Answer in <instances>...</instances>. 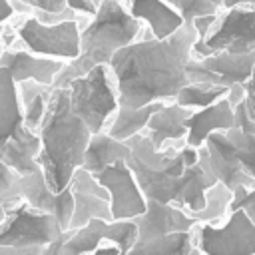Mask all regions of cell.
I'll use <instances>...</instances> for the list:
<instances>
[{"mask_svg":"<svg viewBox=\"0 0 255 255\" xmlns=\"http://www.w3.org/2000/svg\"><path fill=\"white\" fill-rule=\"evenodd\" d=\"M137 227L135 241H147L175 231H189L199 221L193 219L185 209H179L171 203H159L155 199H145V211L133 217Z\"/></svg>","mask_w":255,"mask_h":255,"instance_id":"obj_15","label":"cell"},{"mask_svg":"<svg viewBox=\"0 0 255 255\" xmlns=\"http://www.w3.org/2000/svg\"><path fill=\"white\" fill-rule=\"evenodd\" d=\"M52 86H44L36 80H22L16 84V96H18V102H20V108L28 106L36 96H40L42 92L50 90Z\"/></svg>","mask_w":255,"mask_h":255,"instance_id":"obj_32","label":"cell"},{"mask_svg":"<svg viewBox=\"0 0 255 255\" xmlns=\"http://www.w3.org/2000/svg\"><path fill=\"white\" fill-rule=\"evenodd\" d=\"M66 235H68V231H66L60 239H56V241H52L50 245H46V247L42 249V253H40V255H60V249H62V243H64Z\"/></svg>","mask_w":255,"mask_h":255,"instance_id":"obj_41","label":"cell"},{"mask_svg":"<svg viewBox=\"0 0 255 255\" xmlns=\"http://www.w3.org/2000/svg\"><path fill=\"white\" fill-rule=\"evenodd\" d=\"M50 92H52V88H50V90H46V92H42V94H40V96H36L28 106H24V108H22L24 126H26L30 131H34V133H38L40 124H42V120H44V114H46V108H48Z\"/></svg>","mask_w":255,"mask_h":255,"instance_id":"obj_29","label":"cell"},{"mask_svg":"<svg viewBox=\"0 0 255 255\" xmlns=\"http://www.w3.org/2000/svg\"><path fill=\"white\" fill-rule=\"evenodd\" d=\"M231 201V191L223 185V183H215L205 191V207L201 211L189 213L193 219H197L199 223H217L229 207Z\"/></svg>","mask_w":255,"mask_h":255,"instance_id":"obj_26","label":"cell"},{"mask_svg":"<svg viewBox=\"0 0 255 255\" xmlns=\"http://www.w3.org/2000/svg\"><path fill=\"white\" fill-rule=\"evenodd\" d=\"M118 2H122V0H118Z\"/></svg>","mask_w":255,"mask_h":255,"instance_id":"obj_48","label":"cell"},{"mask_svg":"<svg viewBox=\"0 0 255 255\" xmlns=\"http://www.w3.org/2000/svg\"><path fill=\"white\" fill-rule=\"evenodd\" d=\"M255 66V50L247 54L217 52L207 58L193 60L185 64L187 82H205L229 88L231 84H245Z\"/></svg>","mask_w":255,"mask_h":255,"instance_id":"obj_12","label":"cell"},{"mask_svg":"<svg viewBox=\"0 0 255 255\" xmlns=\"http://www.w3.org/2000/svg\"><path fill=\"white\" fill-rule=\"evenodd\" d=\"M14 14L12 6H10V0H0V22H4L6 18H10Z\"/></svg>","mask_w":255,"mask_h":255,"instance_id":"obj_43","label":"cell"},{"mask_svg":"<svg viewBox=\"0 0 255 255\" xmlns=\"http://www.w3.org/2000/svg\"><path fill=\"white\" fill-rule=\"evenodd\" d=\"M129 14L135 20H145L147 26L151 28L153 38L157 40L169 38L173 32H177L183 26L179 12L173 6H169L165 0H131Z\"/></svg>","mask_w":255,"mask_h":255,"instance_id":"obj_20","label":"cell"},{"mask_svg":"<svg viewBox=\"0 0 255 255\" xmlns=\"http://www.w3.org/2000/svg\"><path fill=\"white\" fill-rule=\"evenodd\" d=\"M139 36V22L118 2V0H100L94 20L80 32V54L74 60H68L62 70L56 74L52 88H68V84L96 66H108L112 56L135 42Z\"/></svg>","mask_w":255,"mask_h":255,"instance_id":"obj_3","label":"cell"},{"mask_svg":"<svg viewBox=\"0 0 255 255\" xmlns=\"http://www.w3.org/2000/svg\"><path fill=\"white\" fill-rule=\"evenodd\" d=\"M187 255H203V253H201V251H199V249H197V247L193 245V249H191V251H189Z\"/></svg>","mask_w":255,"mask_h":255,"instance_id":"obj_45","label":"cell"},{"mask_svg":"<svg viewBox=\"0 0 255 255\" xmlns=\"http://www.w3.org/2000/svg\"><path fill=\"white\" fill-rule=\"evenodd\" d=\"M165 2H167V0H165Z\"/></svg>","mask_w":255,"mask_h":255,"instance_id":"obj_50","label":"cell"},{"mask_svg":"<svg viewBox=\"0 0 255 255\" xmlns=\"http://www.w3.org/2000/svg\"><path fill=\"white\" fill-rule=\"evenodd\" d=\"M96 179L110 193V211L114 221L133 219L145 211V197L124 159L104 167L96 173Z\"/></svg>","mask_w":255,"mask_h":255,"instance_id":"obj_13","label":"cell"},{"mask_svg":"<svg viewBox=\"0 0 255 255\" xmlns=\"http://www.w3.org/2000/svg\"><path fill=\"white\" fill-rule=\"evenodd\" d=\"M235 126V112L225 100H217L215 104L191 112V116L185 120L187 135L185 145L189 147H201L205 143V137L213 131H227Z\"/></svg>","mask_w":255,"mask_h":255,"instance_id":"obj_17","label":"cell"},{"mask_svg":"<svg viewBox=\"0 0 255 255\" xmlns=\"http://www.w3.org/2000/svg\"><path fill=\"white\" fill-rule=\"evenodd\" d=\"M209 2H213L217 8H221V6H223V0H209Z\"/></svg>","mask_w":255,"mask_h":255,"instance_id":"obj_46","label":"cell"},{"mask_svg":"<svg viewBox=\"0 0 255 255\" xmlns=\"http://www.w3.org/2000/svg\"><path fill=\"white\" fill-rule=\"evenodd\" d=\"M66 233L50 213L30 207L22 197L4 207L0 221V245L10 247H46Z\"/></svg>","mask_w":255,"mask_h":255,"instance_id":"obj_7","label":"cell"},{"mask_svg":"<svg viewBox=\"0 0 255 255\" xmlns=\"http://www.w3.org/2000/svg\"><path fill=\"white\" fill-rule=\"evenodd\" d=\"M18 195L34 209L50 213L58 219V223L62 225V229L68 231V223L72 217V209H74V197H72V189L70 185L60 191L54 193L46 179L42 169H36L28 175H20L18 177Z\"/></svg>","mask_w":255,"mask_h":255,"instance_id":"obj_14","label":"cell"},{"mask_svg":"<svg viewBox=\"0 0 255 255\" xmlns=\"http://www.w3.org/2000/svg\"><path fill=\"white\" fill-rule=\"evenodd\" d=\"M18 177L20 175L12 167H8L6 163L0 161V217L4 215L6 203L20 197L18 195Z\"/></svg>","mask_w":255,"mask_h":255,"instance_id":"obj_31","label":"cell"},{"mask_svg":"<svg viewBox=\"0 0 255 255\" xmlns=\"http://www.w3.org/2000/svg\"><path fill=\"white\" fill-rule=\"evenodd\" d=\"M137 239V227L133 219L124 221H104L90 219L84 227L70 231L62 243L60 255H90L102 243H114L122 255L129 251V247Z\"/></svg>","mask_w":255,"mask_h":255,"instance_id":"obj_10","label":"cell"},{"mask_svg":"<svg viewBox=\"0 0 255 255\" xmlns=\"http://www.w3.org/2000/svg\"><path fill=\"white\" fill-rule=\"evenodd\" d=\"M193 110L183 108L175 102H165L149 120H147V137L155 149H163L165 143L183 139L187 135L185 120L191 116Z\"/></svg>","mask_w":255,"mask_h":255,"instance_id":"obj_19","label":"cell"},{"mask_svg":"<svg viewBox=\"0 0 255 255\" xmlns=\"http://www.w3.org/2000/svg\"><path fill=\"white\" fill-rule=\"evenodd\" d=\"M225 100H227V102H229V106L235 110V108L245 100V88H243V84H231V86L227 88Z\"/></svg>","mask_w":255,"mask_h":255,"instance_id":"obj_39","label":"cell"},{"mask_svg":"<svg viewBox=\"0 0 255 255\" xmlns=\"http://www.w3.org/2000/svg\"><path fill=\"white\" fill-rule=\"evenodd\" d=\"M18 36L28 46V50L38 56L74 60L80 54V30L76 20L48 26L36 18H28L20 26Z\"/></svg>","mask_w":255,"mask_h":255,"instance_id":"obj_11","label":"cell"},{"mask_svg":"<svg viewBox=\"0 0 255 255\" xmlns=\"http://www.w3.org/2000/svg\"><path fill=\"white\" fill-rule=\"evenodd\" d=\"M195 40L193 26L183 24L169 38L135 40L120 48L108 64L116 78L118 106L139 108L173 100L187 84L185 64Z\"/></svg>","mask_w":255,"mask_h":255,"instance_id":"obj_1","label":"cell"},{"mask_svg":"<svg viewBox=\"0 0 255 255\" xmlns=\"http://www.w3.org/2000/svg\"><path fill=\"white\" fill-rule=\"evenodd\" d=\"M0 56H2V50H0Z\"/></svg>","mask_w":255,"mask_h":255,"instance_id":"obj_47","label":"cell"},{"mask_svg":"<svg viewBox=\"0 0 255 255\" xmlns=\"http://www.w3.org/2000/svg\"><path fill=\"white\" fill-rule=\"evenodd\" d=\"M129 157V145L126 141L114 139L108 131H98L92 133L86 153H84V163L82 167L90 173H100L104 167L116 163V161H126Z\"/></svg>","mask_w":255,"mask_h":255,"instance_id":"obj_21","label":"cell"},{"mask_svg":"<svg viewBox=\"0 0 255 255\" xmlns=\"http://www.w3.org/2000/svg\"><path fill=\"white\" fill-rule=\"evenodd\" d=\"M205 149H207V161L209 167L219 183H223L229 191H233L237 185L255 187V179L247 175L237 159L233 143L227 139L225 131H213L205 137Z\"/></svg>","mask_w":255,"mask_h":255,"instance_id":"obj_16","label":"cell"},{"mask_svg":"<svg viewBox=\"0 0 255 255\" xmlns=\"http://www.w3.org/2000/svg\"><path fill=\"white\" fill-rule=\"evenodd\" d=\"M38 151L40 137L24 126L16 82L6 68H0V161L18 175H28L40 169L36 163Z\"/></svg>","mask_w":255,"mask_h":255,"instance_id":"obj_5","label":"cell"},{"mask_svg":"<svg viewBox=\"0 0 255 255\" xmlns=\"http://www.w3.org/2000/svg\"><path fill=\"white\" fill-rule=\"evenodd\" d=\"M233 6H251V8H255V0H223V8H233Z\"/></svg>","mask_w":255,"mask_h":255,"instance_id":"obj_44","label":"cell"},{"mask_svg":"<svg viewBox=\"0 0 255 255\" xmlns=\"http://www.w3.org/2000/svg\"><path fill=\"white\" fill-rule=\"evenodd\" d=\"M193 245L203 255H255V223L243 211H231L223 225L197 223Z\"/></svg>","mask_w":255,"mask_h":255,"instance_id":"obj_9","label":"cell"},{"mask_svg":"<svg viewBox=\"0 0 255 255\" xmlns=\"http://www.w3.org/2000/svg\"><path fill=\"white\" fill-rule=\"evenodd\" d=\"M70 108L92 133L104 129L108 118L118 110V92L110 82L108 66H96L68 84Z\"/></svg>","mask_w":255,"mask_h":255,"instance_id":"obj_6","label":"cell"},{"mask_svg":"<svg viewBox=\"0 0 255 255\" xmlns=\"http://www.w3.org/2000/svg\"><path fill=\"white\" fill-rule=\"evenodd\" d=\"M165 102H153V104H145L139 108H131V106H118L116 110V118L112 122V126L108 128V133L114 139L126 141L131 135L139 133L141 129H145L147 120L163 106Z\"/></svg>","mask_w":255,"mask_h":255,"instance_id":"obj_22","label":"cell"},{"mask_svg":"<svg viewBox=\"0 0 255 255\" xmlns=\"http://www.w3.org/2000/svg\"><path fill=\"white\" fill-rule=\"evenodd\" d=\"M76 18V12L72 8H64L60 12H44V10H36V20L42 22V24H60V22H68V20H74Z\"/></svg>","mask_w":255,"mask_h":255,"instance_id":"obj_33","label":"cell"},{"mask_svg":"<svg viewBox=\"0 0 255 255\" xmlns=\"http://www.w3.org/2000/svg\"><path fill=\"white\" fill-rule=\"evenodd\" d=\"M100 0H66V6L72 8L74 12H84L90 16H96Z\"/></svg>","mask_w":255,"mask_h":255,"instance_id":"obj_38","label":"cell"},{"mask_svg":"<svg viewBox=\"0 0 255 255\" xmlns=\"http://www.w3.org/2000/svg\"><path fill=\"white\" fill-rule=\"evenodd\" d=\"M227 139L233 143L235 147V153H237V159L243 167V171L247 175H251L255 179V135L251 133H243L239 128H231L225 131Z\"/></svg>","mask_w":255,"mask_h":255,"instance_id":"obj_27","label":"cell"},{"mask_svg":"<svg viewBox=\"0 0 255 255\" xmlns=\"http://www.w3.org/2000/svg\"><path fill=\"white\" fill-rule=\"evenodd\" d=\"M90 255H122L120 249L114 243H102L98 249H94Z\"/></svg>","mask_w":255,"mask_h":255,"instance_id":"obj_42","label":"cell"},{"mask_svg":"<svg viewBox=\"0 0 255 255\" xmlns=\"http://www.w3.org/2000/svg\"><path fill=\"white\" fill-rule=\"evenodd\" d=\"M225 94H227L225 86H215V84H205V82H187L177 92L173 102L189 110H201V108L215 104Z\"/></svg>","mask_w":255,"mask_h":255,"instance_id":"obj_25","label":"cell"},{"mask_svg":"<svg viewBox=\"0 0 255 255\" xmlns=\"http://www.w3.org/2000/svg\"><path fill=\"white\" fill-rule=\"evenodd\" d=\"M243 211L253 223H255V187H245V185H237L231 191V201L227 207V213L231 211Z\"/></svg>","mask_w":255,"mask_h":255,"instance_id":"obj_30","label":"cell"},{"mask_svg":"<svg viewBox=\"0 0 255 255\" xmlns=\"http://www.w3.org/2000/svg\"><path fill=\"white\" fill-rule=\"evenodd\" d=\"M64 62H58L54 58H44L32 52H22V50H8V52H2L0 56V68H6L16 84L22 80H36L44 86H52Z\"/></svg>","mask_w":255,"mask_h":255,"instance_id":"obj_18","label":"cell"},{"mask_svg":"<svg viewBox=\"0 0 255 255\" xmlns=\"http://www.w3.org/2000/svg\"><path fill=\"white\" fill-rule=\"evenodd\" d=\"M255 50V8L233 6L221 14L205 42H193L191 56L207 58L217 52L247 54Z\"/></svg>","mask_w":255,"mask_h":255,"instance_id":"obj_8","label":"cell"},{"mask_svg":"<svg viewBox=\"0 0 255 255\" xmlns=\"http://www.w3.org/2000/svg\"><path fill=\"white\" fill-rule=\"evenodd\" d=\"M72 197H74V209H72V217H70V223H68L70 231L84 227L90 219L114 221L108 199H104L100 195H94V193H88V191H80V189H72Z\"/></svg>","mask_w":255,"mask_h":255,"instance_id":"obj_24","label":"cell"},{"mask_svg":"<svg viewBox=\"0 0 255 255\" xmlns=\"http://www.w3.org/2000/svg\"><path fill=\"white\" fill-rule=\"evenodd\" d=\"M0 221H2V217H0Z\"/></svg>","mask_w":255,"mask_h":255,"instance_id":"obj_49","label":"cell"},{"mask_svg":"<svg viewBox=\"0 0 255 255\" xmlns=\"http://www.w3.org/2000/svg\"><path fill=\"white\" fill-rule=\"evenodd\" d=\"M191 229L167 233V235L153 237L147 241H135L126 255H187L193 249Z\"/></svg>","mask_w":255,"mask_h":255,"instance_id":"obj_23","label":"cell"},{"mask_svg":"<svg viewBox=\"0 0 255 255\" xmlns=\"http://www.w3.org/2000/svg\"><path fill=\"white\" fill-rule=\"evenodd\" d=\"M26 6H32L34 10H44V12H60L66 8V0H20Z\"/></svg>","mask_w":255,"mask_h":255,"instance_id":"obj_37","label":"cell"},{"mask_svg":"<svg viewBox=\"0 0 255 255\" xmlns=\"http://www.w3.org/2000/svg\"><path fill=\"white\" fill-rule=\"evenodd\" d=\"M235 112V128H239L243 133H251L255 135V122L247 116V110H245V100L233 110Z\"/></svg>","mask_w":255,"mask_h":255,"instance_id":"obj_35","label":"cell"},{"mask_svg":"<svg viewBox=\"0 0 255 255\" xmlns=\"http://www.w3.org/2000/svg\"><path fill=\"white\" fill-rule=\"evenodd\" d=\"M126 143L129 145V157L126 163L131 169L143 197L173 205L181 187V151L155 149L149 137L141 135V131L126 139Z\"/></svg>","mask_w":255,"mask_h":255,"instance_id":"obj_4","label":"cell"},{"mask_svg":"<svg viewBox=\"0 0 255 255\" xmlns=\"http://www.w3.org/2000/svg\"><path fill=\"white\" fill-rule=\"evenodd\" d=\"M217 18H219V14H205V16L193 18L191 26H193V30L197 32V42H205V38L209 36L211 28H213L215 22H217Z\"/></svg>","mask_w":255,"mask_h":255,"instance_id":"obj_34","label":"cell"},{"mask_svg":"<svg viewBox=\"0 0 255 255\" xmlns=\"http://www.w3.org/2000/svg\"><path fill=\"white\" fill-rule=\"evenodd\" d=\"M44 247H10L0 245V255H40Z\"/></svg>","mask_w":255,"mask_h":255,"instance_id":"obj_40","label":"cell"},{"mask_svg":"<svg viewBox=\"0 0 255 255\" xmlns=\"http://www.w3.org/2000/svg\"><path fill=\"white\" fill-rule=\"evenodd\" d=\"M167 4L173 6V8L179 12L183 24H191L193 18H197V16L217 14V10H219V8H217L213 2H209V0H167Z\"/></svg>","mask_w":255,"mask_h":255,"instance_id":"obj_28","label":"cell"},{"mask_svg":"<svg viewBox=\"0 0 255 255\" xmlns=\"http://www.w3.org/2000/svg\"><path fill=\"white\" fill-rule=\"evenodd\" d=\"M38 137L40 151L36 163L40 165L48 187L54 193H60L70 185L74 171L82 167L92 137L88 126L70 108L68 88H52Z\"/></svg>","mask_w":255,"mask_h":255,"instance_id":"obj_2","label":"cell"},{"mask_svg":"<svg viewBox=\"0 0 255 255\" xmlns=\"http://www.w3.org/2000/svg\"><path fill=\"white\" fill-rule=\"evenodd\" d=\"M243 88H245V110H247V116L255 122V66L251 70V76L243 84Z\"/></svg>","mask_w":255,"mask_h":255,"instance_id":"obj_36","label":"cell"}]
</instances>
